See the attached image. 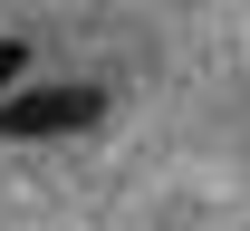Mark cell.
I'll use <instances>...</instances> for the list:
<instances>
[{
    "instance_id": "cell-1",
    "label": "cell",
    "mask_w": 250,
    "mask_h": 231,
    "mask_svg": "<svg viewBox=\"0 0 250 231\" xmlns=\"http://www.w3.org/2000/svg\"><path fill=\"white\" fill-rule=\"evenodd\" d=\"M96 116H106V97H96V87H10V97H0V135H10V145L87 135Z\"/></svg>"
},
{
    "instance_id": "cell-2",
    "label": "cell",
    "mask_w": 250,
    "mask_h": 231,
    "mask_svg": "<svg viewBox=\"0 0 250 231\" xmlns=\"http://www.w3.org/2000/svg\"><path fill=\"white\" fill-rule=\"evenodd\" d=\"M20 77H29V48H20V39H0V97H10Z\"/></svg>"
}]
</instances>
